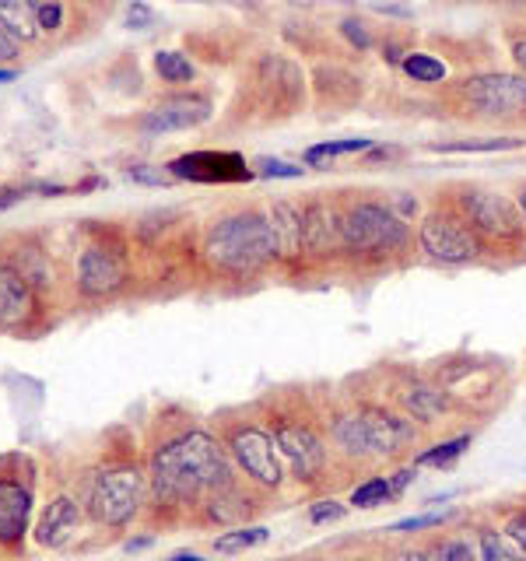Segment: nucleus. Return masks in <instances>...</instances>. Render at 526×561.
<instances>
[{"instance_id":"1","label":"nucleus","mask_w":526,"mask_h":561,"mask_svg":"<svg viewBox=\"0 0 526 561\" xmlns=\"http://www.w3.org/2000/svg\"><path fill=\"white\" fill-rule=\"evenodd\" d=\"M236 473L228 453L215 435L204 428H183L165 435L148 453V499L155 513L207 505L236 488Z\"/></svg>"},{"instance_id":"2","label":"nucleus","mask_w":526,"mask_h":561,"mask_svg":"<svg viewBox=\"0 0 526 561\" xmlns=\"http://www.w3.org/2000/svg\"><path fill=\"white\" fill-rule=\"evenodd\" d=\"M75 491L88 519L119 530L140 513L148 499V470H140L130 453L102 449L95 463L78 470Z\"/></svg>"},{"instance_id":"3","label":"nucleus","mask_w":526,"mask_h":561,"mask_svg":"<svg viewBox=\"0 0 526 561\" xmlns=\"http://www.w3.org/2000/svg\"><path fill=\"white\" fill-rule=\"evenodd\" d=\"M204 256L210 267L225 274H256L263 263L277 256L271 221L260 210H232L218 218L204 236Z\"/></svg>"},{"instance_id":"4","label":"nucleus","mask_w":526,"mask_h":561,"mask_svg":"<svg viewBox=\"0 0 526 561\" xmlns=\"http://www.w3.org/2000/svg\"><path fill=\"white\" fill-rule=\"evenodd\" d=\"M35 467L25 453L0 456V551L18 554L25 548L32 505H35Z\"/></svg>"},{"instance_id":"5","label":"nucleus","mask_w":526,"mask_h":561,"mask_svg":"<svg viewBox=\"0 0 526 561\" xmlns=\"http://www.w3.org/2000/svg\"><path fill=\"white\" fill-rule=\"evenodd\" d=\"M408 225L403 218L393 215V207L376 204V201H362L351 204L341 215V239H344V253L355 256H382L393 253L408 242Z\"/></svg>"},{"instance_id":"6","label":"nucleus","mask_w":526,"mask_h":561,"mask_svg":"<svg viewBox=\"0 0 526 561\" xmlns=\"http://www.w3.org/2000/svg\"><path fill=\"white\" fill-rule=\"evenodd\" d=\"M46 327V295L32 285V277L0 256V330L14 337H35Z\"/></svg>"},{"instance_id":"7","label":"nucleus","mask_w":526,"mask_h":561,"mask_svg":"<svg viewBox=\"0 0 526 561\" xmlns=\"http://www.w3.org/2000/svg\"><path fill=\"white\" fill-rule=\"evenodd\" d=\"M464 110L481 119H516L526 113V78L523 75H473L456 88Z\"/></svg>"},{"instance_id":"8","label":"nucleus","mask_w":526,"mask_h":561,"mask_svg":"<svg viewBox=\"0 0 526 561\" xmlns=\"http://www.w3.org/2000/svg\"><path fill=\"white\" fill-rule=\"evenodd\" d=\"M421 250L438 263H470L481 253V236L460 215V207H435L418 232Z\"/></svg>"},{"instance_id":"9","label":"nucleus","mask_w":526,"mask_h":561,"mask_svg":"<svg viewBox=\"0 0 526 561\" xmlns=\"http://www.w3.org/2000/svg\"><path fill=\"white\" fill-rule=\"evenodd\" d=\"M271 438L274 446L285 453V460L291 463L298 481H316L327 467V443L320 432L312 428V421L277 414L271 417Z\"/></svg>"},{"instance_id":"10","label":"nucleus","mask_w":526,"mask_h":561,"mask_svg":"<svg viewBox=\"0 0 526 561\" xmlns=\"http://www.w3.org/2000/svg\"><path fill=\"white\" fill-rule=\"evenodd\" d=\"M460 215L470 221V228L478 232L481 239H519L523 236V221H519V210L516 204L502 197L495 190H481V186H467L464 197L456 201Z\"/></svg>"},{"instance_id":"11","label":"nucleus","mask_w":526,"mask_h":561,"mask_svg":"<svg viewBox=\"0 0 526 561\" xmlns=\"http://www.w3.org/2000/svg\"><path fill=\"white\" fill-rule=\"evenodd\" d=\"M127 280H130V263L119 245H105V242L84 245V253L78 260V291L84 298H113L116 291L127 288Z\"/></svg>"},{"instance_id":"12","label":"nucleus","mask_w":526,"mask_h":561,"mask_svg":"<svg viewBox=\"0 0 526 561\" xmlns=\"http://www.w3.org/2000/svg\"><path fill=\"white\" fill-rule=\"evenodd\" d=\"M225 449L232 453V460L250 473L253 484L263 488H277L281 484V463H277V453H274V438L256 428V425H239L228 432V443Z\"/></svg>"},{"instance_id":"13","label":"nucleus","mask_w":526,"mask_h":561,"mask_svg":"<svg viewBox=\"0 0 526 561\" xmlns=\"http://www.w3.org/2000/svg\"><path fill=\"white\" fill-rule=\"evenodd\" d=\"M215 113V105H210L207 95L201 92H175V95H165L158 105L145 113L140 119V127L148 134H175V130H190V127H201V123L210 119Z\"/></svg>"},{"instance_id":"14","label":"nucleus","mask_w":526,"mask_h":561,"mask_svg":"<svg viewBox=\"0 0 526 561\" xmlns=\"http://www.w3.org/2000/svg\"><path fill=\"white\" fill-rule=\"evenodd\" d=\"M165 169L172 172V180H193V183H239L253 175L239 154L228 151H193L175 158Z\"/></svg>"},{"instance_id":"15","label":"nucleus","mask_w":526,"mask_h":561,"mask_svg":"<svg viewBox=\"0 0 526 561\" xmlns=\"http://www.w3.org/2000/svg\"><path fill=\"white\" fill-rule=\"evenodd\" d=\"M81 516H84V508H81V499L75 488L53 491L39 523H35V540H39L43 548H64V543L75 540Z\"/></svg>"},{"instance_id":"16","label":"nucleus","mask_w":526,"mask_h":561,"mask_svg":"<svg viewBox=\"0 0 526 561\" xmlns=\"http://www.w3.org/2000/svg\"><path fill=\"white\" fill-rule=\"evenodd\" d=\"M267 221H271L274 250L281 260H298L306 253V210H302V204H295L288 197H277L267 207Z\"/></svg>"},{"instance_id":"17","label":"nucleus","mask_w":526,"mask_h":561,"mask_svg":"<svg viewBox=\"0 0 526 561\" xmlns=\"http://www.w3.org/2000/svg\"><path fill=\"white\" fill-rule=\"evenodd\" d=\"M358 414H362V425H365V435H368V449L379 453V456H393L414 438L411 421H403V417H397L390 411L362 408Z\"/></svg>"},{"instance_id":"18","label":"nucleus","mask_w":526,"mask_h":561,"mask_svg":"<svg viewBox=\"0 0 526 561\" xmlns=\"http://www.w3.org/2000/svg\"><path fill=\"white\" fill-rule=\"evenodd\" d=\"M302 210H306V253L309 256H330L333 250H344L338 210L327 201H309Z\"/></svg>"},{"instance_id":"19","label":"nucleus","mask_w":526,"mask_h":561,"mask_svg":"<svg viewBox=\"0 0 526 561\" xmlns=\"http://www.w3.org/2000/svg\"><path fill=\"white\" fill-rule=\"evenodd\" d=\"M0 25H4L22 46L35 43L43 35L39 0H0Z\"/></svg>"},{"instance_id":"20","label":"nucleus","mask_w":526,"mask_h":561,"mask_svg":"<svg viewBox=\"0 0 526 561\" xmlns=\"http://www.w3.org/2000/svg\"><path fill=\"white\" fill-rule=\"evenodd\" d=\"M400 400H403V408H408L418 421H432V417H438V414L446 411V393L435 390V386H428V382L408 386Z\"/></svg>"},{"instance_id":"21","label":"nucleus","mask_w":526,"mask_h":561,"mask_svg":"<svg viewBox=\"0 0 526 561\" xmlns=\"http://www.w3.org/2000/svg\"><path fill=\"white\" fill-rule=\"evenodd\" d=\"M333 438H338V446L351 456H365L373 453L368 449V435H365V425H362V414H344L333 421Z\"/></svg>"},{"instance_id":"22","label":"nucleus","mask_w":526,"mask_h":561,"mask_svg":"<svg viewBox=\"0 0 526 561\" xmlns=\"http://www.w3.org/2000/svg\"><path fill=\"white\" fill-rule=\"evenodd\" d=\"M400 67H403V75H408L411 81H418V84H435V81L446 78V64L428 57V53H403Z\"/></svg>"},{"instance_id":"23","label":"nucleus","mask_w":526,"mask_h":561,"mask_svg":"<svg viewBox=\"0 0 526 561\" xmlns=\"http://www.w3.org/2000/svg\"><path fill=\"white\" fill-rule=\"evenodd\" d=\"M155 70L165 84H186V81H193V75H197L190 57H183V53H175V49L155 53Z\"/></svg>"},{"instance_id":"24","label":"nucleus","mask_w":526,"mask_h":561,"mask_svg":"<svg viewBox=\"0 0 526 561\" xmlns=\"http://www.w3.org/2000/svg\"><path fill=\"white\" fill-rule=\"evenodd\" d=\"M523 140L516 137H481V140H443V145H432V151H456V154H467V151H508V148H519Z\"/></svg>"},{"instance_id":"25","label":"nucleus","mask_w":526,"mask_h":561,"mask_svg":"<svg viewBox=\"0 0 526 561\" xmlns=\"http://www.w3.org/2000/svg\"><path fill=\"white\" fill-rule=\"evenodd\" d=\"M368 145H373V140H365V137L327 140V145H316V148L306 151V162H309V165H320V162H327V158H338V154H358V151H365Z\"/></svg>"},{"instance_id":"26","label":"nucleus","mask_w":526,"mask_h":561,"mask_svg":"<svg viewBox=\"0 0 526 561\" xmlns=\"http://www.w3.org/2000/svg\"><path fill=\"white\" fill-rule=\"evenodd\" d=\"M467 446H470V438H467V435L449 438V443H438V446H432V449H425V453L418 456V467H446V463H453V460H460Z\"/></svg>"},{"instance_id":"27","label":"nucleus","mask_w":526,"mask_h":561,"mask_svg":"<svg viewBox=\"0 0 526 561\" xmlns=\"http://www.w3.org/2000/svg\"><path fill=\"white\" fill-rule=\"evenodd\" d=\"M263 540H267V530H263V526H242V530L221 534V537L215 540V551H221V554H236V551L253 548V543H263Z\"/></svg>"},{"instance_id":"28","label":"nucleus","mask_w":526,"mask_h":561,"mask_svg":"<svg viewBox=\"0 0 526 561\" xmlns=\"http://www.w3.org/2000/svg\"><path fill=\"white\" fill-rule=\"evenodd\" d=\"M393 499V488H390V478H373V481H365L362 488L351 491V505H358V508H376V505H386Z\"/></svg>"},{"instance_id":"29","label":"nucleus","mask_w":526,"mask_h":561,"mask_svg":"<svg viewBox=\"0 0 526 561\" xmlns=\"http://www.w3.org/2000/svg\"><path fill=\"white\" fill-rule=\"evenodd\" d=\"M28 193H67V186H57V183H25V186H0V210L4 207H14L18 201H25Z\"/></svg>"},{"instance_id":"30","label":"nucleus","mask_w":526,"mask_h":561,"mask_svg":"<svg viewBox=\"0 0 526 561\" xmlns=\"http://www.w3.org/2000/svg\"><path fill=\"white\" fill-rule=\"evenodd\" d=\"M481 558L484 561H523V554L508 551V543L495 530H484L481 534Z\"/></svg>"},{"instance_id":"31","label":"nucleus","mask_w":526,"mask_h":561,"mask_svg":"<svg viewBox=\"0 0 526 561\" xmlns=\"http://www.w3.org/2000/svg\"><path fill=\"white\" fill-rule=\"evenodd\" d=\"M127 180L140 183V186H169L172 183V172L169 169H158V165H130L127 169Z\"/></svg>"},{"instance_id":"32","label":"nucleus","mask_w":526,"mask_h":561,"mask_svg":"<svg viewBox=\"0 0 526 561\" xmlns=\"http://www.w3.org/2000/svg\"><path fill=\"white\" fill-rule=\"evenodd\" d=\"M428 561H473L467 540H443L428 551Z\"/></svg>"},{"instance_id":"33","label":"nucleus","mask_w":526,"mask_h":561,"mask_svg":"<svg viewBox=\"0 0 526 561\" xmlns=\"http://www.w3.org/2000/svg\"><path fill=\"white\" fill-rule=\"evenodd\" d=\"M256 169H260V175H274V180H298V175L306 172L291 162H277V158H260Z\"/></svg>"},{"instance_id":"34","label":"nucleus","mask_w":526,"mask_h":561,"mask_svg":"<svg viewBox=\"0 0 526 561\" xmlns=\"http://www.w3.org/2000/svg\"><path fill=\"white\" fill-rule=\"evenodd\" d=\"M60 18H64L60 0H39V25H43V32H57Z\"/></svg>"},{"instance_id":"35","label":"nucleus","mask_w":526,"mask_h":561,"mask_svg":"<svg viewBox=\"0 0 526 561\" xmlns=\"http://www.w3.org/2000/svg\"><path fill=\"white\" fill-rule=\"evenodd\" d=\"M449 513H432V516H414V519H400L393 523V530H428V526H443Z\"/></svg>"},{"instance_id":"36","label":"nucleus","mask_w":526,"mask_h":561,"mask_svg":"<svg viewBox=\"0 0 526 561\" xmlns=\"http://www.w3.org/2000/svg\"><path fill=\"white\" fill-rule=\"evenodd\" d=\"M18 57H22V43L0 25V64H18Z\"/></svg>"},{"instance_id":"37","label":"nucleus","mask_w":526,"mask_h":561,"mask_svg":"<svg viewBox=\"0 0 526 561\" xmlns=\"http://www.w3.org/2000/svg\"><path fill=\"white\" fill-rule=\"evenodd\" d=\"M151 22H155L151 8H148V4H140V0H134L130 11H127V25H130V28H148Z\"/></svg>"},{"instance_id":"38","label":"nucleus","mask_w":526,"mask_h":561,"mask_svg":"<svg viewBox=\"0 0 526 561\" xmlns=\"http://www.w3.org/2000/svg\"><path fill=\"white\" fill-rule=\"evenodd\" d=\"M505 534H508V540H513L516 548H519V554L526 558V513H519L513 523H508V530H505Z\"/></svg>"},{"instance_id":"39","label":"nucleus","mask_w":526,"mask_h":561,"mask_svg":"<svg viewBox=\"0 0 526 561\" xmlns=\"http://www.w3.org/2000/svg\"><path fill=\"white\" fill-rule=\"evenodd\" d=\"M344 516V505L338 502H320L312 508V523H327V519H341Z\"/></svg>"},{"instance_id":"40","label":"nucleus","mask_w":526,"mask_h":561,"mask_svg":"<svg viewBox=\"0 0 526 561\" xmlns=\"http://www.w3.org/2000/svg\"><path fill=\"white\" fill-rule=\"evenodd\" d=\"M508 46H513V60H516V67L526 70V35H513V39H508Z\"/></svg>"},{"instance_id":"41","label":"nucleus","mask_w":526,"mask_h":561,"mask_svg":"<svg viewBox=\"0 0 526 561\" xmlns=\"http://www.w3.org/2000/svg\"><path fill=\"white\" fill-rule=\"evenodd\" d=\"M344 32L351 35V39H355L358 46H368V35H365V25H358L355 18H351V22H344Z\"/></svg>"},{"instance_id":"42","label":"nucleus","mask_w":526,"mask_h":561,"mask_svg":"<svg viewBox=\"0 0 526 561\" xmlns=\"http://www.w3.org/2000/svg\"><path fill=\"white\" fill-rule=\"evenodd\" d=\"M414 478V470H400L397 473V478L390 481V488H393V495H397V491H403V488H408V481Z\"/></svg>"},{"instance_id":"43","label":"nucleus","mask_w":526,"mask_h":561,"mask_svg":"<svg viewBox=\"0 0 526 561\" xmlns=\"http://www.w3.org/2000/svg\"><path fill=\"white\" fill-rule=\"evenodd\" d=\"M393 561H428V554H421V551H400Z\"/></svg>"},{"instance_id":"44","label":"nucleus","mask_w":526,"mask_h":561,"mask_svg":"<svg viewBox=\"0 0 526 561\" xmlns=\"http://www.w3.org/2000/svg\"><path fill=\"white\" fill-rule=\"evenodd\" d=\"M172 561H204L201 554H190V551H180V554H172Z\"/></svg>"},{"instance_id":"45","label":"nucleus","mask_w":526,"mask_h":561,"mask_svg":"<svg viewBox=\"0 0 526 561\" xmlns=\"http://www.w3.org/2000/svg\"><path fill=\"white\" fill-rule=\"evenodd\" d=\"M519 210H523V218H526V186H519Z\"/></svg>"},{"instance_id":"46","label":"nucleus","mask_w":526,"mask_h":561,"mask_svg":"<svg viewBox=\"0 0 526 561\" xmlns=\"http://www.w3.org/2000/svg\"><path fill=\"white\" fill-rule=\"evenodd\" d=\"M18 78V70H0V81H14Z\"/></svg>"},{"instance_id":"47","label":"nucleus","mask_w":526,"mask_h":561,"mask_svg":"<svg viewBox=\"0 0 526 561\" xmlns=\"http://www.w3.org/2000/svg\"><path fill=\"white\" fill-rule=\"evenodd\" d=\"M88 4H95V0H88Z\"/></svg>"},{"instance_id":"48","label":"nucleus","mask_w":526,"mask_h":561,"mask_svg":"<svg viewBox=\"0 0 526 561\" xmlns=\"http://www.w3.org/2000/svg\"><path fill=\"white\" fill-rule=\"evenodd\" d=\"M197 4H201V0H197Z\"/></svg>"}]
</instances>
